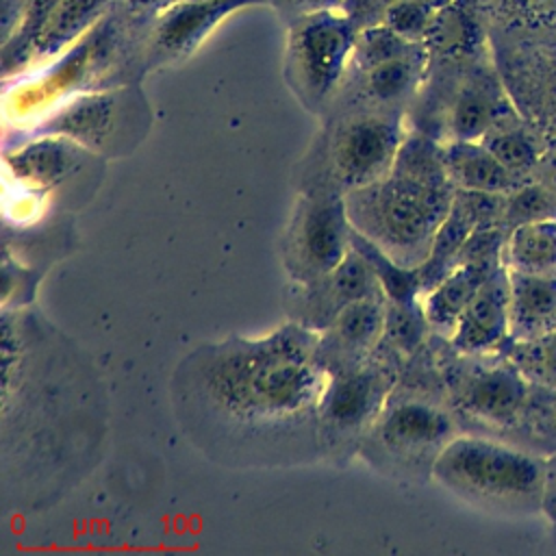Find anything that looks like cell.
Returning <instances> with one entry per match:
<instances>
[{"label":"cell","instance_id":"30","mask_svg":"<svg viewBox=\"0 0 556 556\" xmlns=\"http://www.w3.org/2000/svg\"><path fill=\"white\" fill-rule=\"evenodd\" d=\"M541 513L556 523V452L545 458V480H543V502Z\"/></svg>","mask_w":556,"mask_h":556},{"label":"cell","instance_id":"27","mask_svg":"<svg viewBox=\"0 0 556 556\" xmlns=\"http://www.w3.org/2000/svg\"><path fill=\"white\" fill-rule=\"evenodd\" d=\"M480 141L517 176L536 161V146L532 137L519 128L497 124Z\"/></svg>","mask_w":556,"mask_h":556},{"label":"cell","instance_id":"28","mask_svg":"<svg viewBox=\"0 0 556 556\" xmlns=\"http://www.w3.org/2000/svg\"><path fill=\"white\" fill-rule=\"evenodd\" d=\"M434 13H437L434 9L413 0H393L382 11V17L378 24L389 26L393 33L402 35L404 39L424 43V37L428 33V26Z\"/></svg>","mask_w":556,"mask_h":556},{"label":"cell","instance_id":"8","mask_svg":"<svg viewBox=\"0 0 556 556\" xmlns=\"http://www.w3.org/2000/svg\"><path fill=\"white\" fill-rule=\"evenodd\" d=\"M432 348L460 430H504L521 417L530 400V380L513 361H495L491 354H465L434 334Z\"/></svg>","mask_w":556,"mask_h":556},{"label":"cell","instance_id":"18","mask_svg":"<svg viewBox=\"0 0 556 556\" xmlns=\"http://www.w3.org/2000/svg\"><path fill=\"white\" fill-rule=\"evenodd\" d=\"M510 339L508 269L500 265L458 319L450 345L465 354H493Z\"/></svg>","mask_w":556,"mask_h":556},{"label":"cell","instance_id":"4","mask_svg":"<svg viewBox=\"0 0 556 556\" xmlns=\"http://www.w3.org/2000/svg\"><path fill=\"white\" fill-rule=\"evenodd\" d=\"M460 432L434 358L432 337L413 354L367 432L358 456L393 480L426 482L445 445Z\"/></svg>","mask_w":556,"mask_h":556},{"label":"cell","instance_id":"16","mask_svg":"<svg viewBox=\"0 0 556 556\" xmlns=\"http://www.w3.org/2000/svg\"><path fill=\"white\" fill-rule=\"evenodd\" d=\"M387 295L376 293L345 306L317 332L315 356L326 374L363 363L384 337Z\"/></svg>","mask_w":556,"mask_h":556},{"label":"cell","instance_id":"24","mask_svg":"<svg viewBox=\"0 0 556 556\" xmlns=\"http://www.w3.org/2000/svg\"><path fill=\"white\" fill-rule=\"evenodd\" d=\"M432 337L421 298L413 302H389L384 319V341L393 345L404 358L417 354Z\"/></svg>","mask_w":556,"mask_h":556},{"label":"cell","instance_id":"11","mask_svg":"<svg viewBox=\"0 0 556 556\" xmlns=\"http://www.w3.org/2000/svg\"><path fill=\"white\" fill-rule=\"evenodd\" d=\"M354 226L345 195L330 189H300L278 241L289 282H311L343 263L352 252Z\"/></svg>","mask_w":556,"mask_h":556},{"label":"cell","instance_id":"3","mask_svg":"<svg viewBox=\"0 0 556 556\" xmlns=\"http://www.w3.org/2000/svg\"><path fill=\"white\" fill-rule=\"evenodd\" d=\"M456 187L450 180L441 143L410 130L393 167L376 182L350 191L345 206L356 232L402 267H419L447 217Z\"/></svg>","mask_w":556,"mask_h":556},{"label":"cell","instance_id":"7","mask_svg":"<svg viewBox=\"0 0 556 556\" xmlns=\"http://www.w3.org/2000/svg\"><path fill=\"white\" fill-rule=\"evenodd\" d=\"M404 358L384 339L369 358L358 365L326 374L317 404V441L321 460L337 467L348 465L378 419L391 395Z\"/></svg>","mask_w":556,"mask_h":556},{"label":"cell","instance_id":"14","mask_svg":"<svg viewBox=\"0 0 556 556\" xmlns=\"http://www.w3.org/2000/svg\"><path fill=\"white\" fill-rule=\"evenodd\" d=\"M376 293H384L376 271L352 248L343 263L332 271L311 282H289L282 306L289 321L319 332L345 306Z\"/></svg>","mask_w":556,"mask_h":556},{"label":"cell","instance_id":"25","mask_svg":"<svg viewBox=\"0 0 556 556\" xmlns=\"http://www.w3.org/2000/svg\"><path fill=\"white\" fill-rule=\"evenodd\" d=\"M506 358L513 361L530 382L556 391V328L528 341H513Z\"/></svg>","mask_w":556,"mask_h":556},{"label":"cell","instance_id":"12","mask_svg":"<svg viewBox=\"0 0 556 556\" xmlns=\"http://www.w3.org/2000/svg\"><path fill=\"white\" fill-rule=\"evenodd\" d=\"M113 0H28L2 41V78H17L65 54L109 11Z\"/></svg>","mask_w":556,"mask_h":556},{"label":"cell","instance_id":"19","mask_svg":"<svg viewBox=\"0 0 556 556\" xmlns=\"http://www.w3.org/2000/svg\"><path fill=\"white\" fill-rule=\"evenodd\" d=\"M500 265L491 261L458 263L421 295V306L434 337L450 339L454 334L460 315Z\"/></svg>","mask_w":556,"mask_h":556},{"label":"cell","instance_id":"21","mask_svg":"<svg viewBox=\"0 0 556 556\" xmlns=\"http://www.w3.org/2000/svg\"><path fill=\"white\" fill-rule=\"evenodd\" d=\"M510 341H528L556 328V278L508 269Z\"/></svg>","mask_w":556,"mask_h":556},{"label":"cell","instance_id":"10","mask_svg":"<svg viewBox=\"0 0 556 556\" xmlns=\"http://www.w3.org/2000/svg\"><path fill=\"white\" fill-rule=\"evenodd\" d=\"M361 26L348 15L319 11L289 22L285 80L295 100L324 115L341 91L356 50Z\"/></svg>","mask_w":556,"mask_h":556},{"label":"cell","instance_id":"26","mask_svg":"<svg viewBox=\"0 0 556 556\" xmlns=\"http://www.w3.org/2000/svg\"><path fill=\"white\" fill-rule=\"evenodd\" d=\"M471 33L473 30H471L469 17L456 7H452L450 2L434 13L428 26V33L424 37V46L428 54H441V56L460 54L469 46Z\"/></svg>","mask_w":556,"mask_h":556},{"label":"cell","instance_id":"31","mask_svg":"<svg viewBox=\"0 0 556 556\" xmlns=\"http://www.w3.org/2000/svg\"><path fill=\"white\" fill-rule=\"evenodd\" d=\"M128 4V9H132L135 13H150L156 15L159 11L180 4V2H193V0H124Z\"/></svg>","mask_w":556,"mask_h":556},{"label":"cell","instance_id":"29","mask_svg":"<svg viewBox=\"0 0 556 556\" xmlns=\"http://www.w3.org/2000/svg\"><path fill=\"white\" fill-rule=\"evenodd\" d=\"M267 4H271L282 17H287L289 22L302 17V15H311V13H319V11H330L339 4V0H265Z\"/></svg>","mask_w":556,"mask_h":556},{"label":"cell","instance_id":"9","mask_svg":"<svg viewBox=\"0 0 556 556\" xmlns=\"http://www.w3.org/2000/svg\"><path fill=\"white\" fill-rule=\"evenodd\" d=\"M152 111L137 83L78 93L15 135H63L102 159L128 156L146 139Z\"/></svg>","mask_w":556,"mask_h":556},{"label":"cell","instance_id":"20","mask_svg":"<svg viewBox=\"0 0 556 556\" xmlns=\"http://www.w3.org/2000/svg\"><path fill=\"white\" fill-rule=\"evenodd\" d=\"M441 161L456 189L497 195L517 191L519 176L482 141H445L441 143Z\"/></svg>","mask_w":556,"mask_h":556},{"label":"cell","instance_id":"32","mask_svg":"<svg viewBox=\"0 0 556 556\" xmlns=\"http://www.w3.org/2000/svg\"><path fill=\"white\" fill-rule=\"evenodd\" d=\"M391 2H393V0H391ZM413 2H419V4H426V7L434 9V11H439V9H443L445 4H450L452 0H413Z\"/></svg>","mask_w":556,"mask_h":556},{"label":"cell","instance_id":"23","mask_svg":"<svg viewBox=\"0 0 556 556\" xmlns=\"http://www.w3.org/2000/svg\"><path fill=\"white\" fill-rule=\"evenodd\" d=\"M502 265L519 274L556 278V219L536 217L515 224L504 239Z\"/></svg>","mask_w":556,"mask_h":556},{"label":"cell","instance_id":"5","mask_svg":"<svg viewBox=\"0 0 556 556\" xmlns=\"http://www.w3.org/2000/svg\"><path fill=\"white\" fill-rule=\"evenodd\" d=\"M308 150L293 167L300 189H330L348 195L380 180L408 137V109L365 102H334Z\"/></svg>","mask_w":556,"mask_h":556},{"label":"cell","instance_id":"2","mask_svg":"<svg viewBox=\"0 0 556 556\" xmlns=\"http://www.w3.org/2000/svg\"><path fill=\"white\" fill-rule=\"evenodd\" d=\"M106 393L91 358L33 304L2 308V502L54 504L98 463Z\"/></svg>","mask_w":556,"mask_h":556},{"label":"cell","instance_id":"17","mask_svg":"<svg viewBox=\"0 0 556 556\" xmlns=\"http://www.w3.org/2000/svg\"><path fill=\"white\" fill-rule=\"evenodd\" d=\"M428 50L424 43H415L408 50L389 56L365 70H350L348 78L337 93L334 102H365L378 106L408 109V102L417 98L426 67ZM330 104V106H332Z\"/></svg>","mask_w":556,"mask_h":556},{"label":"cell","instance_id":"1","mask_svg":"<svg viewBox=\"0 0 556 556\" xmlns=\"http://www.w3.org/2000/svg\"><path fill=\"white\" fill-rule=\"evenodd\" d=\"M315 345V330L287 319L263 337H226L193 348L169 384L187 441L230 469L321 460L317 404L326 371Z\"/></svg>","mask_w":556,"mask_h":556},{"label":"cell","instance_id":"13","mask_svg":"<svg viewBox=\"0 0 556 556\" xmlns=\"http://www.w3.org/2000/svg\"><path fill=\"white\" fill-rule=\"evenodd\" d=\"M4 141V182L7 187L46 195L67 182L83 178L87 172H100L102 156L63 135H15Z\"/></svg>","mask_w":556,"mask_h":556},{"label":"cell","instance_id":"15","mask_svg":"<svg viewBox=\"0 0 556 556\" xmlns=\"http://www.w3.org/2000/svg\"><path fill=\"white\" fill-rule=\"evenodd\" d=\"M263 2L265 0H193L159 11L146 33V72L187 59L224 17Z\"/></svg>","mask_w":556,"mask_h":556},{"label":"cell","instance_id":"6","mask_svg":"<svg viewBox=\"0 0 556 556\" xmlns=\"http://www.w3.org/2000/svg\"><path fill=\"white\" fill-rule=\"evenodd\" d=\"M432 480L456 497L500 513H536L545 460L491 434L460 430L439 454Z\"/></svg>","mask_w":556,"mask_h":556},{"label":"cell","instance_id":"22","mask_svg":"<svg viewBox=\"0 0 556 556\" xmlns=\"http://www.w3.org/2000/svg\"><path fill=\"white\" fill-rule=\"evenodd\" d=\"M500 98L495 89L484 78L465 80L447 109V117L443 122L445 135L443 141H480L491 128L500 122Z\"/></svg>","mask_w":556,"mask_h":556}]
</instances>
